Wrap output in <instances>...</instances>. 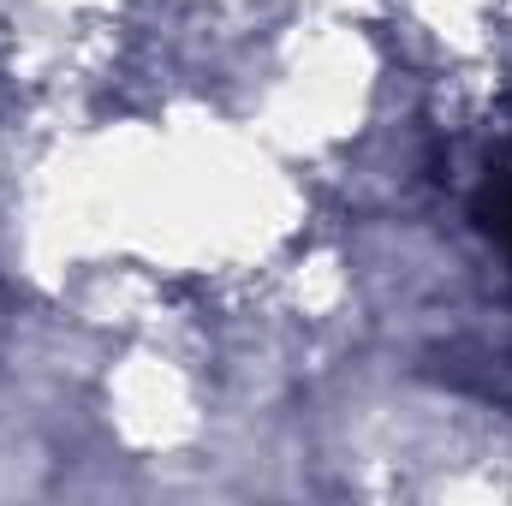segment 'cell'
Here are the masks:
<instances>
[{
  "instance_id": "cell-1",
  "label": "cell",
  "mask_w": 512,
  "mask_h": 506,
  "mask_svg": "<svg viewBox=\"0 0 512 506\" xmlns=\"http://www.w3.org/2000/svg\"><path fill=\"white\" fill-rule=\"evenodd\" d=\"M477 215L489 221V233H501L512 245V155H501L483 179V197H477Z\"/></svg>"
}]
</instances>
